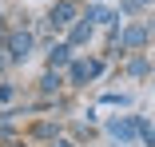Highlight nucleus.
<instances>
[{"mask_svg":"<svg viewBox=\"0 0 155 147\" xmlns=\"http://www.w3.org/2000/svg\"><path fill=\"white\" fill-rule=\"evenodd\" d=\"M40 83H44V92H56V87H60V76H52V72H48Z\"/></svg>","mask_w":155,"mask_h":147,"instance_id":"obj_7","label":"nucleus"},{"mask_svg":"<svg viewBox=\"0 0 155 147\" xmlns=\"http://www.w3.org/2000/svg\"><path fill=\"white\" fill-rule=\"evenodd\" d=\"M87 36H91V28H87V24H80L76 32H72V40H76V44H80V40H87Z\"/></svg>","mask_w":155,"mask_h":147,"instance_id":"obj_8","label":"nucleus"},{"mask_svg":"<svg viewBox=\"0 0 155 147\" xmlns=\"http://www.w3.org/2000/svg\"><path fill=\"white\" fill-rule=\"evenodd\" d=\"M143 40H147V28H131V32L123 36V44H127V48H139Z\"/></svg>","mask_w":155,"mask_h":147,"instance_id":"obj_5","label":"nucleus"},{"mask_svg":"<svg viewBox=\"0 0 155 147\" xmlns=\"http://www.w3.org/2000/svg\"><path fill=\"white\" fill-rule=\"evenodd\" d=\"M8 48H12V60H24V56L32 52V32H12Z\"/></svg>","mask_w":155,"mask_h":147,"instance_id":"obj_1","label":"nucleus"},{"mask_svg":"<svg viewBox=\"0 0 155 147\" xmlns=\"http://www.w3.org/2000/svg\"><path fill=\"white\" fill-rule=\"evenodd\" d=\"M0 68H4V56H0Z\"/></svg>","mask_w":155,"mask_h":147,"instance_id":"obj_11","label":"nucleus"},{"mask_svg":"<svg viewBox=\"0 0 155 147\" xmlns=\"http://www.w3.org/2000/svg\"><path fill=\"white\" fill-rule=\"evenodd\" d=\"M48 56H52V64H68V60H72V48H68V44H52Z\"/></svg>","mask_w":155,"mask_h":147,"instance_id":"obj_4","label":"nucleus"},{"mask_svg":"<svg viewBox=\"0 0 155 147\" xmlns=\"http://www.w3.org/2000/svg\"><path fill=\"white\" fill-rule=\"evenodd\" d=\"M0 40H4V24H0Z\"/></svg>","mask_w":155,"mask_h":147,"instance_id":"obj_10","label":"nucleus"},{"mask_svg":"<svg viewBox=\"0 0 155 147\" xmlns=\"http://www.w3.org/2000/svg\"><path fill=\"white\" fill-rule=\"evenodd\" d=\"M107 131H111L119 143H127V139L135 135V119H111V127H107Z\"/></svg>","mask_w":155,"mask_h":147,"instance_id":"obj_2","label":"nucleus"},{"mask_svg":"<svg viewBox=\"0 0 155 147\" xmlns=\"http://www.w3.org/2000/svg\"><path fill=\"white\" fill-rule=\"evenodd\" d=\"M56 147H76V143H56Z\"/></svg>","mask_w":155,"mask_h":147,"instance_id":"obj_9","label":"nucleus"},{"mask_svg":"<svg viewBox=\"0 0 155 147\" xmlns=\"http://www.w3.org/2000/svg\"><path fill=\"white\" fill-rule=\"evenodd\" d=\"M87 20H100V24H107V20H115V16H111L107 8H91V12H87Z\"/></svg>","mask_w":155,"mask_h":147,"instance_id":"obj_6","label":"nucleus"},{"mask_svg":"<svg viewBox=\"0 0 155 147\" xmlns=\"http://www.w3.org/2000/svg\"><path fill=\"white\" fill-rule=\"evenodd\" d=\"M72 16H76V4H72V0H60V4L52 8V24H72Z\"/></svg>","mask_w":155,"mask_h":147,"instance_id":"obj_3","label":"nucleus"}]
</instances>
